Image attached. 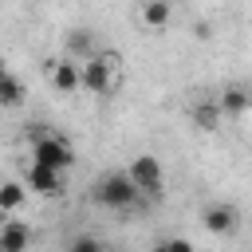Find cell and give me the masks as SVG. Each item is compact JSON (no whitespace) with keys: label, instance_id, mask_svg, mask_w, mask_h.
<instances>
[{"label":"cell","instance_id":"obj_13","mask_svg":"<svg viewBox=\"0 0 252 252\" xmlns=\"http://www.w3.org/2000/svg\"><path fill=\"white\" fill-rule=\"evenodd\" d=\"M217 106H220V110H228V114H244V110H248V91H244L240 83H236V87H224Z\"/></svg>","mask_w":252,"mask_h":252},{"label":"cell","instance_id":"obj_9","mask_svg":"<svg viewBox=\"0 0 252 252\" xmlns=\"http://www.w3.org/2000/svg\"><path fill=\"white\" fill-rule=\"evenodd\" d=\"M169 16H173V4H165V0H146L142 4V24L150 32H161L169 24Z\"/></svg>","mask_w":252,"mask_h":252},{"label":"cell","instance_id":"obj_4","mask_svg":"<svg viewBox=\"0 0 252 252\" xmlns=\"http://www.w3.org/2000/svg\"><path fill=\"white\" fill-rule=\"evenodd\" d=\"M122 173L130 177V185L138 189V197H161V189H165V169H161V161L154 154H138Z\"/></svg>","mask_w":252,"mask_h":252},{"label":"cell","instance_id":"obj_3","mask_svg":"<svg viewBox=\"0 0 252 252\" xmlns=\"http://www.w3.org/2000/svg\"><path fill=\"white\" fill-rule=\"evenodd\" d=\"M91 197H94L102 209H118V213H126V209H134V205H138V189L130 185V177H126L122 169L102 173V177L94 181Z\"/></svg>","mask_w":252,"mask_h":252},{"label":"cell","instance_id":"obj_17","mask_svg":"<svg viewBox=\"0 0 252 252\" xmlns=\"http://www.w3.org/2000/svg\"><path fill=\"white\" fill-rule=\"evenodd\" d=\"M150 252H165V240H158V244H154V248H150Z\"/></svg>","mask_w":252,"mask_h":252},{"label":"cell","instance_id":"obj_15","mask_svg":"<svg viewBox=\"0 0 252 252\" xmlns=\"http://www.w3.org/2000/svg\"><path fill=\"white\" fill-rule=\"evenodd\" d=\"M67 252H106V244H102L98 236L83 232V236H75V240H71V248H67Z\"/></svg>","mask_w":252,"mask_h":252},{"label":"cell","instance_id":"obj_2","mask_svg":"<svg viewBox=\"0 0 252 252\" xmlns=\"http://www.w3.org/2000/svg\"><path fill=\"white\" fill-rule=\"evenodd\" d=\"M28 138H32V161H35V165L55 169V173H67V169L75 165V146H71L63 134H55V130H47V126H32Z\"/></svg>","mask_w":252,"mask_h":252},{"label":"cell","instance_id":"obj_10","mask_svg":"<svg viewBox=\"0 0 252 252\" xmlns=\"http://www.w3.org/2000/svg\"><path fill=\"white\" fill-rule=\"evenodd\" d=\"M24 83L8 71V67H0V106H24Z\"/></svg>","mask_w":252,"mask_h":252},{"label":"cell","instance_id":"obj_11","mask_svg":"<svg viewBox=\"0 0 252 252\" xmlns=\"http://www.w3.org/2000/svg\"><path fill=\"white\" fill-rule=\"evenodd\" d=\"M24 201H28L24 181H0V217H4V213H20Z\"/></svg>","mask_w":252,"mask_h":252},{"label":"cell","instance_id":"obj_7","mask_svg":"<svg viewBox=\"0 0 252 252\" xmlns=\"http://www.w3.org/2000/svg\"><path fill=\"white\" fill-rule=\"evenodd\" d=\"M47 79H51V87L59 91V94H75L79 91V63L75 59H51L47 63Z\"/></svg>","mask_w":252,"mask_h":252},{"label":"cell","instance_id":"obj_12","mask_svg":"<svg viewBox=\"0 0 252 252\" xmlns=\"http://www.w3.org/2000/svg\"><path fill=\"white\" fill-rule=\"evenodd\" d=\"M67 59H75V63H83V59H91L94 55V39H91V32L87 28H75L71 35H67Z\"/></svg>","mask_w":252,"mask_h":252},{"label":"cell","instance_id":"obj_6","mask_svg":"<svg viewBox=\"0 0 252 252\" xmlns=\"http://www.w3.org/2000/svg\"><path fill=\"white\" fill-rule=\"evenodd\" d=\"M201 224H205V232H213V236H232V232L240 228V213H236L228 201H217V205H209V209L201 213Z\"/></svg>","mask_w":252,"mask_h":252},{"label":"cell","instance_id":"obj_8","mask_svg":"<svg viewBox=\"0 0 252 252\" xmlns=\"http://www.w3.org/2000/svg\"><path fill=\"white\" fill-rule=\"evenodd\" d=\"M28 244H32V224H24V220L0 224V252H28Z\"/></svg>","mask_w":252,"mask_h":252},{"label":"cell","instance_id":"obj_14","mask_svg":"<svg viewBox=\"0 0 252 252\" xmlns=\"http://www.w3.org/2000/svg\"><path fill=\"white\" fill-rule=\"evenodd\" d=\"M193 122H197L201 130H217V126H220V106H217V102H201V106H193Z\"/></svg>","mask_w":252,"mask_h":252},{"label":"cell","instance_id":"obj_16","mask_svg":"<svg viewBox=\"0 0 252 252\" xmlns=\"http://www.w3.org/2000/svg\"><path fill=\"white\" fill-rule=\"evenodd\" d=\"M165 252H197V248H193V240H185V236H169V240H165Z\"/></svg>","mask_w":252,"mask_h":252},{"label":"cell","instance_id":"obj_5","mask_svg":"<svg viewBox=\"0 0 252 252\" xmlns=\"http://www.w3.org/2000/svg\"><path fill=\"white\" fill-rule=\"evenodd\" d=\"M24 189L35 193V197H63V193H67V173H55V169H43V165L28 161V169H24Z\"/></svg>","mask_w":252,"mask_h":252},{"label":"cell","instance_id":"obj_1","mask_svg":"<svg viewBox=\"0 0 252 252\" xmlns=\"http://www.w3.org/2000/svg\"><path fill=\"white\" fill-rule=\"evenodd\" d=\"M118 83H122V59H118V51H94L91 59L79 63V91L114 94Z\"/></svg>","mask_w":252,"mask_h":252}]
</instances>
